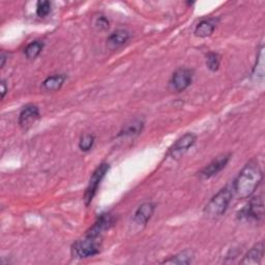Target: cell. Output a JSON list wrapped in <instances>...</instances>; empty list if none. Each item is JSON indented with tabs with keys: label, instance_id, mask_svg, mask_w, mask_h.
<instances>
[{
	"label": "cell",
	"instance_id": "11",
	"mask_svg": "<svg viewBox=\"0 0 265 265\" xmlns=\"http://www.w3.org/2000/svg\"><path fill=\"white\" fill-rule=\"evenodd\" d=\"M156 210V205L153 202H146L143 203L142 205L139 206V209L137 210L135 217H134V221L138 224V225H145L149 222Z\"/></svg>",
	"mask_w": 265,
	"mask_h": 265
},
{
	"label": "cell",
	"instance_id": "4",
	"mask_svg": "<svg viewBox=\"0 0 265 265\" xmlns=\"http://www.w3.org/2000/svg\"><path fill=\"white\" fill-rule=\"evenodd\" d=\"M108 170H109V164L103 163L94 171L92 178L90 180V183H88V186L86 188L85 195H84V200H85L86 205H90L92 203Z\"/></svg>",
	"mask_w": 265,
	"mask_h": 265
},
{
	"label": "cell",
	"instance_id": "21",
	"mask_svg": "<svg viewBox=\"0 0 265 265\" xmlns=\"http://www.w3.org/2000/svg\"><path fill=\"white\" fill-rule=\"evenodd\" d=\"M51 8L52 5L50 2H47V0H45V2H40L37 6V15L41 18L47 17L51 13Z\"/></svg>",
	"mask_w": 265,
	"mask_h": 265
},
{
	"label": "cell",
	"instance_id": "23",
	"mask_svg": "<svg viewBox=\"0 0 265 265\" xmlns=\"http://www.w3.org/2000/svg\"><path fill=\"white\" fill-rule=\"evenodd\" d=\"M109 20L105 16H99L96 20V27H98L100 31H105L109 27Z\"/></svg>",
	"mask_w": 265,
	"mask_h": 265
},
{
	"label": "cell",
	"instance_id": "13",
	"mask_svg": "<svg viewBox=\"0 0 265 265\" xmlns=\"http://www.w3.org/2000/svg\"><path fill=\"white\" fill-rule=\"evenodd\" d=\"M67 80L66 75L64 74H57L48 77L44 82H43V90L46 92H56L60 91L65 84Z\"/></svg>",
	"mask_w": 265,
	"mask_h": 265
},
{
	"label": "cell",
	"instance_id": "10",
	"mask_svg": "<svg viewBox=\"0 0 265 265\" xmlns=\"http://www.w3.org/2000/svg\"><path fill=\"white\" fill-rule=\"evenodd\" d=\"M113 218L109 214H103L101 215L97 222L94 224V226L87 231L86 235H90V237H95V238H100L103 231L109 229L113 225Z\"/></svg>",
	"mask_w": 265,
	"mask_h": 265
},
{
	"label": "cell",
	"instance_id": "19",
	"mask_svg": "<svg viewBox=\"0 0 265 265\" xmlns=\"http://www.w3.org/2000/svg\"><path fill=\"white\" fill-rule=\"evenodd\" d=\"M221 64V56L218 53L211 52L206 56V66L212 71V72H217L220 68Z\"/></svg>",
	"mask_w": 265,
	"mask_h": 265
},
{
	"label": "cell",
	"instance_id": "12",
	"mask_svg": "<svg viewBox=\"0 0 265 265\" xmlns=\"http://www.w3.org/2000/svg\"><path fill=\"white\" fill-rule=\"evenodd\" d=\"M217 26L216 19H204L198 23L196 26L194 34L198 38H208L211 37Z\"/></svg>",
	"mask_w": 265,
	"mask_h": 265
},
{
	"label": "cell",
	"instance_id": "3",
	"mask_svg": "<svg viewBox=\"0 0 265 265\" xmlns=\"http://www.w3.org/2000/svg\"><path fill=\"white\" fill-rule=\"evenodd\" d=\"M101 251L100 238L86 235L83 240L77 241L72 247V254L76 258H88L99 254Z\"/></svg>",
	"mask_w": 265,
	"mask_h": 265
},
{
	"label": "cell",
	"instance_id": "14",
	"mask_svg": "<svg viewBox=\"0 0 265 265\" xmlns=\"http://www.w3.org/2000/svg\"><path fill=\"white\" fill-rule=\"evenodd\" d=\"M264 255V245L263 243H259L254 246L244 257L242 264H259Z\"/></svg>",
	"mask_w": 265,
	"mask_h": 265
},
{
	"label": "cell",
	"instance_id": "1",
	"mask_svg": "<svg viewBox=\"0 0 265 265\" xmlns=\"http://www.w3.org/2000/svg\"><path fill=\"white\" fill-rule=\"evenodd\" d=\"M263 172L257 161H250L234 181L232 192L238 199L250 198L260 186Z\"/></svg>",
	"mask_w": 265,
	"mask_h": 265
},
{
	"label": "cell",
	"instance_id": "24",
	"mask_svg": "<svg viewBox=\"0 0 265 265\" xmlns=\"http://www.w3.org/2000/svg\"><path fill=\"white\" fill-rule=\"evenodd\" d=\"M8 92V88H7V85H6V82L3 81L2 82V98L4 99L6 97V94Z\"/></svg>",
	"mask_w": 265,
	"mask_h": 265
},
{
	"label": "cell",
	"instance_id": "20",
	"mask_svg": "<svg viewBox=\"0 0 265 265\" xmlns=\"http://www.w3.org/2000/svg\"><path fill=\"white\" fill-rule=\"evenodd\" d=\"M95 144V136L91 134H86L81 137L79 141V149L82 152H90Z\"/></svg>",
	"mask_w": 265,
	"mask_h": 265
},
{
	"label": "cell",
	"instance_id": "9",
	"mask_svg": "<svg viewBox=\"0 0 265 265\" xmlns=\"http://www.w3.org/2000/svg\"><path fill=\"white\" fill-rule=\"evenodd\" d=\"M230 160V155H225L222 157H219L218 159L214 160L209 166H206L201 172L200 176L202 179H211L213 176L217 175L219 172H221L226 165L228 164Z\"/></svg>",
	"mask_w": 265,
	"mask_h": 265
},
{
	"label": "cell",
	"instance_id": "25",
	"mask_svg": "<svg viewBox=\"0 0 265 265\" xmlns=\"http://www.w3.org/2000/svg\"><path fill=\"white\" fill-rule=\"evenodd\" d=\"M6 61H7V56H6V54L5 53H3L2 54V56H0V67L2 68H4L5 67V64H6Z\"/></svg>",
	"mask_w": 265,
	"mask_h": 265
},
{
	"label": "cell",
	"instance_id": "17",
	"mask_svg": "<svg viewBox=\"0 0 265 265\" xmlns=\"http://www.w3.org/2000/svg\"><path fill=\"white\" fill-rule=\"evenodd\" d=\"M193 257H194L193 252L190 251V250H186V251L178 254L176 256L172 257L171 259L164 261L163 263H166V264H190L193 260Z\"/></svg>",
	"mask_w": 265,
	"mask_h": 265
},
{
	"label": "cell",
	"instance_id": "22",
	"mask_svg": "<svg viewBox=\"0 0 265 265\" xmlns=\"http://www.w3.org/2000/svg\"><path fill=\"white\" fill-rule=\"evenodd\" d=\"M263 57H264V53H263V47H261L260 51H259V55H258V58H257V65L254 69V75L255 76H261L263 77L264 75V63H263Z\"/></svg>",
	"mask_w": 265,
	"mask_h": 265
},
{
	"label": "cell",
	"instance_id": "6",
	"mask_svg": "<svg viewBox=\"0 0 265 265\" xmlns=\"http://www.w3.org/2000/svg\"><path fill=\"white\" fill-rule=\"evenodd\" d=\"M196 142V136L193 133H187L178 139L171 149L169 150V156L172 159H181Z\"/></svg>",
	"mask_w": 265,
	"mask_h": 265
},
{
	"label": "cell",
	"instance_id": "15",
	"mask_svg": "<svg viewBox=\"0 0 265 265\" xmlns=\"http://www.w3.org/2000/svg\"><path fill=\"white\" fill-rule=\"evenodd\" d=\"M130 33L128 31H125V29H119L114 33H112L107 42L108 44L113 47V48H119L124 46L129 40H130Z\"/></svg>",
	"mask_w": 265,
	"mask_h": 265
},
{
	"label": "cell",
	"instance_id": "2",
	"mask_svg": "<svg viewBox=\"0 0 265 265\" xmlns=\"http://www.w3.org/2000/svg\"><path fill=\"white\" fill-rule=\"evenodd\" d=\"M232 196V189L228 187L222 189L210 200L208 204H206L204 209V214L210 218H219L223 216L228 209Z\"/></svg>",
	"mask_w": 265,
	"mask_h": 265
},
{
	"label": "cell",
	"instance_id": "18",
	"mask_svg": "<svg viewBox=\"0 0 265 265\" xmlns=\"http://www.w3.org/2000/svg\"><path fill=\"white\" fill-rule=\"evenodd\" d=\"M43 49H44V43L41 41H35L32 42L25 48L24 53L28 60H35V58H37L42 53Z\"/></svg>",
	"mask_w": 265,
	"mask_h": 265
},
{
	"label": "cell",
	"instance_id": "7",
	"mask_svg": "<svg viewBox=\"0 0 265 265\" xmlns=\"http://www.w3.org/2000/svg\"><path fill=\"white\" fill-rule=\"evenodd\" d=\"M263 216H264V203L261 196L253 198L242 212V217L255 220L257 222L262 220Z\"/></svg>",
	"mask_w": 265,
	"mask_h": 265
},
{
	"label": "cell",
	"instance_id": "5",
	"mask_svg": "<svg viewBox=\"0 0 265 265\" xmlns=\"http://www.w3.org/2000/svg\"><path fill=\"white\" fill-rule=\"evenodd\" d=\"M194 73L190 69H180L176 71L170 81V86L176 93L185 92L193 82Z\"/></svg>",
	"mask_w": 265,
	"mask_h": 265
},
{
	"label": "cell",
	"instance_id": "8",
	"mask_svg": "<svg viewBox=\"0 0 265 265\" xmlns=\"http://www.w3.org/2000/svg\"><path fill=\"white\" fill-rule=\"evenodd\" d=\"M40 119L39 107L29 104L23 107L19 115V125L22 129H28L32 127Z\"/></svg>",
	"mask_w": 265,
	"mask_h": 265
},
{
	"label": "cell",
	"instance_id": "16",
	"mask_svg": "<svg viewBox=\"0 0 265 265\" xmlns=\"http://www.w3.org/2000/svg\"><path fill=\"white\" fill-rule=\"evenodd\" d=\"M143 126H144L143 122L133 121L124 127V129L121 131L119 136H130V137L138 136L142 132Z\"/></svg>",
	"mask_w": 265,
	"mask_h": 265
}]
</instances>
